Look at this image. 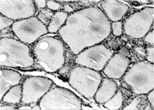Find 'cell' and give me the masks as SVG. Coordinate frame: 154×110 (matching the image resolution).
<instances>
[{"mask_svg": "<svg viewBox=\"0 0 154 110\" xmlns=\"http://www.w3.org/2000/svg\"><path fill=\"white\" fill-rule=\"evenodd\" d=\"M74 54L101 43L111 33V22L101 9L91 6L68 15L58 33Z\"/></svg>", "mask_w": 154, "mask_h": 110, "instance_id": "cell-1", "label": "cell"}, {"mask_svg": "<svg viewBox=\"0 0 154 110\" xmlns=\"http://www.w3.org/2000/svg\"><path fill=\"white\" fill-rule=\"evenodd\" d=\"M63 42L56 37L45 36L33 46V58L46 72H56L64 66L65 49Z\"/></svg>", "mask_w": 154, "mask_h": 110, "instance_id": "cell-2", "label": "cell"}, {"mask_svg": "<svg viewBox=\"0 0 154 110\" xmlns=\"http://www.w3.org/2000/svg\"><path fill=\"white\" fill-rule=\"evenodd\" d=\"M0 59L1 67L25 68L35 63L28 45L8 37L0 40Z\"/></svg>", "mask_w": 154, "mask_h": 110, "instance_id": "cell-3", "label": "cell"}, {"mask_svg": "<svg viewBox=\"0 0 154 110\" xmlns=\"http://www.w3.org/2000/svg\"><path fill=\"white\" fill-rule=\"evenodd\" d=\"M133 93L146 95L154 88V65L148 62L135 63L122 77Z\"/></svg>", "mask_w": 154, "mask_h": 110, "instance_id": "cell-4", "label": "cell"}, {"mask_svg": "<svg viewBox=\"0 0 154 110\" xmlns=\"http://www.w3.org/2000/svg\"><path fill=\"white\" fill-rule=\"evenodd\" d=\"M100 72L85 67H75L70 71L68 83L87 99H93L102 79Z\"/></svg>", "mask_w": 154, "mask_h": 110, "instance_id": "cell-5", "label": "cell"}, {"mask_svg": "<svg viewBox=\"0 0 154 110\" xmlns=\"http://www.w3.org/2000/svg\"><path fill=\"white\" fill-rule=\"evenodd\" d=\"M82 101L75 93L64 87L49 90L39 102L41 110H81Z\"/></svg>", "mask_w": 154, "mask_h": 110, "instance_id": "cell-6", "label": "cell"}, {"mask_svg": "<svg viewBox=\"0 0 154 110\" xmlns=\"http://www.w3.org/2000/svg\"><path fill=\"white\" fill-rule=\"evenodd\" d=\"M114 54V51L103 44L100 43L86 48L79 52L75 62L79 66L100 72Z\"/></svg>", "mask_w": 154, "mask_h": 110, "instance_id": "cell-7", "label": "cell"}, {"mask_svg": "<svg viewBox=\"0 0 154 110\" xmlns=\"http://www.w3.org/2000/svg\"><path fill=\"white\" fill-rule=\"evenodd\" d=\"M154 17V7H145L130 15L123 22V32L131 38H142L151 30Z\"/></svg>", "mask_w": 154, "mask_h": 110, "instance_id": "cell-8", "label": "cell"}, {"mask_svg": "<svg viewBox=\"0 0 154 110\" xmlns=\"http://www.w3.org/2000/svg\"><path fill=\"white\" fill-rule=\"evenodd\" d=\"M14 34L21 42L31 45L48 33V26L36 17L15 21L11 26Z\"/></svg>", "mask_w": 154, "mask_h": 110, "instance_id": "cell-9", "label": "cell"}, {"mask_svg": "<svg viewBox=\"0 0 154 110\" xmlns=\"http://www.w3.org/2000/svg\"><path fill=\"white\" fill-rule=\"evenodd\" d=\"M53 84V81L48 77H27L22 84V98L21 103L29 105L40 102L42 97L51 89Z\"/></svg>", "mask_w": 154, "mask_h": 110, "instance_id": "cell-10", "label": "cell"}, {"mask_svg": "<svg viewBox=\"0 0 154 110\" xmlns=\"http://www.w3.org/2000/svg\"><path fill=\"white\" fill-rule=\"evenodd\" d=\"M37 9L34 1H0L1 14L14 21L33 17Z\"/></svg>", "mask_w": 154, "mask_h": 110, "instance_id": "cell-11", "label": "cell"}, {"mask_svg": "<svg viewBox=\"0 0 154 110\" xmlns=\"http://www.w3.org/2000/svg\"><path fill=\"white\" fill-rule=\"evenodd\" d=\"M130 60L121 53L114 54L110 58L102 72L107 78L112 79H120L130 67Z\"/></svg>", "mask_w": 154, "mask_h": 110, "instance_id": "cell-12", "label": "cell"}, {"mask_svg": "<svg viewBox=\"0 0 154 110\" xmlns=\"http://www.w3.org/2000/svg\"><path fill=\"white\" fill-rule=\"evenodd\" d=\"M100 5L107 18L112 22L121 21L130 8L126 4L118 1H102Z\"/></svg>", "mask_w": 154, "mask_h": 110, "instance_id": "cell-13", "label": "cell"}, {"mask_svg": "<svg viewBox=\"0 0 154 110\" xmlns=\"http://www.w3.org/2000/svg\"><path fill=\"white\" fill-rule=\"evenodd\" d=\"M118 89V86L115 81L107 77L103 78L94 99L97 103L103 105L112 98Z\"/></svg>", "mask_w": 154, "mask_h": 110, "instance_id": "cell-14", "label": "cell"}, {"mask_svg": "<svg viewBox=\"0 0 154 110\" xmlns=\"http://www.w3.org/2000/svg\"><path fill=\"white\" fill-rule=\"evenodd\" d=\"M0 79V100H1L4 95L11 87L20 84L22 76L21 74L16 71L1 68Z\"/></svg>", "mask_w": 154, "mask_h": 110, "instance_id": "cell-15", "label": "cell"}, {"mask_svg": "<svg viewBox=\"0 0 154 110\" xmlns=\"http://www.w3.org/2000/svg\"><path fill=\"white\" fill-rule=\"evenodd\" d=\"M68 14L65 11H58L53 14L48 23V33H56L64 26L66 22Z\"/></svg>", "mask_w": 154, "mask_h": 110, "instance_id": "cell-16", "label": "cell"}, {"mask_svg": "<svg viewBox=\"0 0 154 110\" xmlns=\"http://www.w3.org/2000/svg\"><path fill=\"white\" fill-rule=\"evenodd\" d=\"M22 98V86L18 84L11 87L4 95L1 102L11 105H18Z\"/></svg>", "mask_w": 154, "mask_h": 110, "instance_id": "cell-17", "label": "cell"}, {"mask_svg": "<svg viewBox=\"0 0 154 110\" xmlns=\"http://www.w3.org/2000/svg\"><path fill=\"white\" fill-rule=\"evenodd\" d=\"M151 108L152 107L147 100L146 95H138V96L132 100L129 105L124 107L122 110H151Z\"/></svg>", "mask_w": 154, "mask_h": 110, "instance_id": "cell-18", "label": "cell"}, {"mask_svg": "<svg viewBox=\"0 0 154 110\" xmlns=\"http://www.w3.org/2000/svg\"><path fill=\"white\" fill-rule=\"evenodd\" d=\"M123 102V96L121 91H117L112 98L103 104L105 108L110 110H120L122 108Z\"/></svg>", "mask_w": 154, "mask_h": 110, "instance_id": "cell-19", "label": "cell"}, {"mask_svg": "<svg viewBox=\"0 0 154 110\" xmlns=\"http://www.w3.org/2000/svg\"><path fill=\"white\" fill-rule=\"evenodd\" d=\"M111 32L115 37H120L123 33V23L121 21L111 23Z\"/></svg>", "mask_w": 154, "mask_h": 110, "instance_id": "cell-20", "label": "cell"}, {"mask_svg": "<svg viewBox=\"0 0 154 110\" xmlns=\"http://www.w3.org/2000/svg\"><path fill=\"white\" fill-rule=\"evenodd\" d=\"M15 21L1 14L0 16V30H1L12 26Z\"/></svg>", "mask_w": 154, "mask_h": 110, "instance_id": "cell-21", "label": "cell"}, {"mask_svg": "<svg viewBox=\"0 0 154 110\" xmlns=\"http://www.w3.org/2000/svg\"><path fill=\"white\" fill-rule=\"evenodd\" d=\"M146 60L149 63H154V46H149L146 48Z\"/></svg>", "mask_w": 154, "mask_h": 110, "instance_id": "cell-22", "label": "cell"}, {"mask_svg": "<svg viewBox=\"0 0 154 110\" xmlns=\"http://www.w3.org/2000/svg\"><path fill=\"white\" fill-rule=\"evenodd\" d=\"M144 41L151 46H154V31L151 30L143 37Z\"/></svg>", "mask_w": 154, "mask_h": 110, "instance_id": "cell-23", "label": "cell"}, {"mask_svg": "<svg viewBox=\"0 0 154 110\" xmlns=\"http://www.w3.org/2000/svg\"><path fill=\"white\" fill-rule=\"evenodd\" d=\"M47 7L48 9L53 11H58L61 8V4L54 1H47Z\"/></svg>", "mask_w": 154, "mask_h": 110, "instance_id": "cell-24", "label": "cell"}, {"mask_svg": "<svg viewBox=\"0 0 154 110\" xmlns=\"http://www.w3.org/2000/svg\"><path fill=\"white\" fill-rule=\"evenodd\" d=\"M146 95L147 99L149 103L151 105L152 110L154 109V90H152Z\"/></svg>", "mask_w": 154, "mask_h": 110, "instance_id": "cell-25", "label": "cell"}, {"mask_svg": "<svg viewBox=\"0 0 154 110\" xmlns=\"http://www.w3.org/2000/svg\"><path fill=\"white\" fill-rule=\"evenodd\" d=\"M34 3L35 5V7L38 9L45 8L47 7V1H34Z\"/></svg>", "mask_w": 154, "mask_h": 110, "instance_id": "cell-26", "label": "cell"}, {"mask_svg": "<svg viewBox=\"0 0 154 110\" xmlns=\"http://www.w3.org/2000/svg\"><path fill=\"white\" fill-rule=\"evenodd\" d=\"M14 105H11V104H7L5 103V105H1L0 107L1 110H16L17 108L14 107Z\"/></svg>", "mask_w": 154, "mask_h": 110, "instance_id": "cell-27", "label": "cell"}, {"mask_svg": "<svg viewBox=\"0 0 154 110\" xmlns=\"http://www.w3.org/2000/svg\"><path fill=\"white\" fill-rule=\"evenodd\" d=\"M64 11L66 13H71L73 11V9L70 7V6L68 5V4H66L64 5Z\"/></svg>", "mask_w": 154, "mask_h": 110, "instance_id": "cell-28", "label": "cell"}, {"mask_svg": "<svg viewBox=\"0 0 154 110\" xmlns=\"http://www.w3.org/2000/svg\"><path fill=\"white\" fill-rule=\"evenodd\" d=\"M18 109L21 110H32V108L28 105H22L21 107L18 108Z\"/></svg>", "mask_w": 154, "mask_h": 110, "instance_id": "cell-29", "label": "cell"}, {"mask_svg": "<svg viewBox=\"0 0 154 110\" xmlns=\"http://www.w3.org/2000/svg\"><path fill=\"white\" fill-rule=\"evenodd\" d=\"M94 108L91 107H89V106H87V105H85L82 104L81 105V110H93Z\"/></svg>", "mask_w": 154, "mask_h": 110, "instance_id": "cell-30", "label": "cell"}, {"mask_svg": "<svg viewBox=\"0 0 154 110\" xmlns=\"http://www.w3.org/2000/svg\"><path fill=\"white\" fill-rule=\"evenodd\" d=\"M32 110H41L40 105H35V106L32 108Z\"/></svg>", "mask_w": 154, "mask_h": 110, "instance_id": "cell-31", "label": "cell"}]
</instances>
